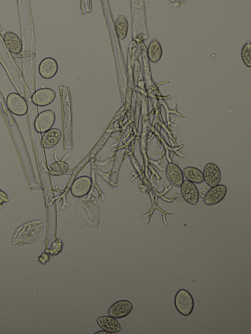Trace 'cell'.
I'll use <instances>...</instances> for the list:
<instances>
[{"mask_svg": "<svg viewBox=\"0 0 251 334\" xmlns=\"http://www.w3.org/2000/svg\"><path fill=\"white\" fill-rule=\"evenodd\" d=\"M56 97L54 90L48 88H40L36 90L31 96V101L38 106H45L51 103Z\"/></svg>", "mask_w": 251, "mask_h": 334, "instance_id": "5b68a950", "label": "cell"}, {"mask_svg": "<svg viewBox=\"0 0 251 334\" xmlns=\"http://www.w3.org/2000/svg\"><path fill=\"white\" fill-rule=\"evenodd\" d=\"M3 41L10 52L19 54L21 52L23 48L22 42L20 37L15 33L11 31L5 32Z\"/></svg>", "mask_w": 251, "mask_h": 334, "instance_id": "4fadbf2b", "label": "cell"}, {"mask_svg": "<svg viewBox=\"0 0 251 334\" xmlns=\"http://www.w3.org/2000/svg\"><path fill=\"white\" fill-rule=\"evenodd\" d=\"M92 180L87 176H82L76 178L73 182L71 191L72 195L76 197H83L88 193L92 187Z\"/></svg>", "mask_w": 251, "mask_h": 334, "instance_id": "8992f818", "label": "cell"}, {"mask_svg": "<svg viewBox=\"0 0 251 334\" xmlns=\"http://www.w3.org/2000/svg\"><path fill=\"white\" fill-rule=\"evenodd\" d=\"M8 202V198L7 194L0 189V207L4 203Z\"/></svg>", "mask_w": 251, "mask_h": 334, "instance_id": "7402d4cb", "label": "cell"}, {"mask_svg": "<svg viewBox=\"0 0 251 334\" xmlns=\"http://www.w3.org/2000/svg\"><path fill=\"white\" fill-rule=\"evenodd\" d=\"M183 173L187 180L193 183L200 184L204 181L202 172L197 167H186L183 169Z\"/></svg>", "mask_w": 251, "mask_h": 334, "instance_id": "2e32d148", "label": "cell"}, {"mask_svg": "<svg viewBox=\"0 0 251 334\" xmlns=\"http://www.w3.org/2000/svg\"><path fill=\"white\" fill-rule=\"evenodd\" d=\"M148 54L150 60L152 63H156L161 59L162 49L160 44L157 40H153L150 43L148 48Z\"/></svg>", "mask_w": 251, "mask_h": 334, "instance_id": "e0dca14e", "label": "cell"}, {"mask_svg": "<svg viewBox=\"0 0 251 334\" xmlns=\"http://www.w3.org/2000/svg\"><path fill=\"white\" fill-rule=\"evenodd\" d=\"M58 68L57 63L54 59L47 57L41 61L38 68L39 73L42 78L49 79L55 75Z\"/></svg>", "mask_w": 251, "mask_h": 334, "instance_id": "8fae6325", "label": "cell"}, {"mask_svg": "<svg viewBox=\"0 0 251 334\" xmlns=\"http://www.w3.org/2000/svg\"><path fill=\"white\" fill-rule=\"evenodd\" d=\"M6 105L9 110L16 116L25 115L28 110L27 103L25 99L16 93H10L8 95Z\"/></svg>", "mask_w": 251, "mask_h": 334, "instance_id": "3957f363", "label": "cell"}, {"mask_svg": "<svg viewBox=\"0 0 251 334\" xmlns=\"http://www.w3.org/2000/svg\"><path fill=\"white\" fill-rule=\"evenodd\" d=\"M175 305L180 314L184 316H188L191 314L194 309L193 298L188 290L180 289L176 294Z\"/></svg>", "mask_w": 251, "mask_h": 334, "instance_id": "7a4b0ae2", "label": "cell"}, {"mask_svg": "<svg viewBox=\"0 0 251 334\" xmlns=\"http://www.w3.org/2000/svg\"><path fill=\"white\" fill-rule=\"evenodd\" d=\"M203 179L210 187L220 184L221 180V172L219 167L213 163L207 164L202 172Z\"/></svg>", "mask_w": 251, "mask_h": 334, "instance_id": "52a82bcc", "label": "cell"}, {"mask_svg": "<svg viewBox=\"0 0 251 334\" xmlns=\"http://www.w3.org/2000/svg\"><path fill=\"white\" fill-rule=\"evenodd\" d=\"M133 304L127 300H119L110 307L109 314L116 318H122L128 315L133 310Z\"/></svg>", "mask_w": 251, "mask_h": 334, "instance_id": "ba28073f", "label": "cell"}, {"mask_svg": "<svg viewBox=\"0 0 251 334\" xmlns=\"http://www.w3.org/2000/svg\"><path fill=\"white\" fill-rule=\"evenodd\" d=\"M55 121V114L51 110L40 112L36 117L34 127L38 133H45L53 126Z\"/></svg>", "mask_w": 251, "mask_h": 334, "instance_id": "277c9868", "label": "cell"}, {"mask_svg": "<svg viewBox=\"0 0 251 334\" xmlns=\"http://www.w3.org/2000/svg\"><path fill=\"white\" fill-rule=\"evenodd\" d=\"M81 7L83 14H86L91 11V1L90 0H81Z\"/></svg>", "mask_w": 251, "mask_h": 334, "instance_id": "44dd1931", "label": "cell"}, {"mask_svg": "<svg viewBox=\"0 0 251 334\" xmlns=\"http://www.w3.org/2000/svg\"><path fill=\"white\" fill-rule=\"evenodd\" d=\"M226 192L227 187L223 184L211 187L204 196V203L207 205L219 203L225 198Z\"/></svg>", "mask_w": 251, "mask_h": 334, "instance_id": "9c48e42d", "label": "cell"}, {"mask_svg": "<svg viewBox=\"0 0 251 334\" xmlns=\"http://www.w3.org/2000/svg\"><path fill=\"white\" fill-rule=\"evenodd\" d=\"M115 28L120 40H123L126 37L128 24L126 18L123 15L119 16L115 22Z\"/></svg>", "mask_w": 251, "mask_h": 334, "instance_id": "ac0fdd59", "label": "cell"}, {"mask_svg": "<svg viewBox=\"0 0 251 334\" xmlns=\"http://www.w3.org/2000/svg\"><path fill=\"white\" fill-rule=\"evenodd\" d=\"M61 137V131L58 128H51L45 132L41 139V145L45 148H50L55 146Z\"/></svg>", "mask_w": 251, "mask_h": 334, "instance_id": "5bb4252c", "label": "cell"}, {"mask_svg": "<svg viewBox=\"0 0 251 334\" xmlns=\"http://www.w3.org/2000/svg\"><path fill=\"white\" fill-rule=\"evenodd\" d=\"M242 59L244 64L248 67H251V45L248 41L243 47L241 51Z\"/></svg>", "mask_w": 251, "mask_h": 334, "instance_id": "ffe728a7", "label": "cell"}, {"mask_svg": "<svg viewBox=\"0 0 251 334\" xmlns=\"http://www.w3.org/2000/svg\"><path fill=\"white\" fill-rule=\"evenodd\" d=\"M98 325L103 330L111 333H117L121 330V326L119 322L113 317L109 316H102L97 320Z\"/></svg>", "mask_w": 251, "mask_h": 334, "instance_id": "9a60e30c", "label": "cell"}, {"mask_svg": "<svg viewBox=\"0 0 251 334\" xmlns=\"http://www.w3.org/2000/svg\"><path fill=\"white\" fill-rule=\"evenodd\" d=\"M180 191L183 199L192 205L197 204L199 199V193L194 183L186 180L180 185Z\"/></svg>", "mask_w": 251, "mask_h": 334, "instance_id": "30bf717a", "label": "cell"}, {"mask_svg": "<svg viewBox=\"0 0 251 334\" xmlns=\"http://www.w3.org/2000/svg\"><path fill=\"white\" fill-rule=\"evenodd\" d=\"M111 334L112 333H111L109 332L103 330V331H99V332L96 333L95 334Z\"/></svg>", "mask_w": 251, "mask_h": 334, "instance_id": "603a6c76", "label": "cell"}, {"mask_svg": "<svg viewBox=\"0 0 251 334\" xmlns=\"http://www.w3.org/2000/svg\"><path fill=\"white\" fill-rule=\"evenodd\" d=\"M166 173L168 180L176 186H180L184 181L183 171L176 164L169 163L166 168Z\"/></svg>", "mask_w": 251, "mask_h": 334, "instance_id": "7c38bea8", "label": "cell"}, {"mask_svg": "<svg viewBox=\"0 0 251 334\" xmlns=\"http://www.w3.org/2000/svg\"><path fill=\"white\" fill-rule=\"evenodd\" d=\"M69 165L68 163L61 161H58L52 163L49 167L51 175L60 176L65 174L68 171Z\"/></svg>", "mask_w": 251, "mask_h": 334, "instance_id": "d6986e66", "label": "cell"}, {"mask_svg": "<svg viewBox=\"0 0 251 334\" xmlns=\"http://www.w3.org/2000/svg\"><path fill=\"white\" fill-rule=\"evenodd\" d=\"M43 220H34L25 223L17 228L13 238L14 244L34 243L41 234Z\"/></svg>", "mask_w": 251, "mask_h": 334, "instance_id": "6da1fadb", "label": "cell"}]
</instances>
